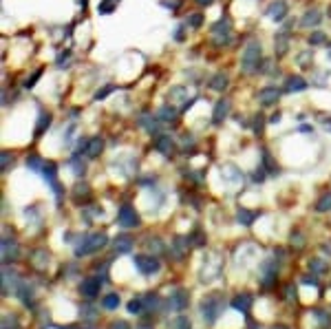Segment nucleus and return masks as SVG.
I'll return each mask as SVG.
<instances>
[{"instance_id": "nucleus-1", "label": "nucleus", "mask_w": 331, "mask_h": 329, "mask_svg": "<svg viewBox=\"0 0 331 329\" xmlns=\"http://www.w3.org/2000/svg\"><path fill=\"white\" fill-rule=\"evenodd\" d=\"M261 66H263V46L256 38H250L241 56V69L245 75H254V73H261Z\"/></svg>"}, {"instance_id": "nucleus-2", "label": "nucleus", "mask_w": 331, "mask_h": 329, "mask_svg": "<svg viewBox=\"0 0 331 329\" xmlns=\"http://www.w3.org/2000/svg\"><path fill=\"white\" fill-rule=\"evenodd\" d=\"M106 243H108V237H106L104 232L84 234V237L77 241V245H75V257H86V254H93V252L102 250Z\"/></svg>"}, {"instance_id": "nucleus-3", "label": "nucleus", "mask_w": 331, "mask_h": 329, "mask_svg": "<svg viewBox=\"0 0 331 329\" xmlns=\"http://www.w3.org/2000/svg\"><path fill=\"white\" fill-rule=\"evenodd\" d=\"M210 40L214 46H225L232 40V20L228 16H223L221 20H216L210 29Z\"/></svg>"}, {"instance_id": "nucleus-4", "label": "nucleus", "mask_w": 331, "mask_h": 329, "mask_svg": "<svg viewBox=\"0 0 331 329\" xmlns=\"http://www.w3.org/2000/svg\"><path fill=\"white\" fill-rule=\"evenodd\" d=\"M40 172H42V179L51 186V190L56 192V204L60 206V204H62L64 188L60 186V181H58V164H53V162H44V166H42V170H40Z\"/></svg>"}, {"instance_id": "nucleus-5", "label": "nucleus", "mask_w": 331, "mask_h": 329, "mask_svg": "<svg viewBox=\"0 0 331 329\" xmlns=\"http://www.w3.org/2000/svg\"><path fill=\"white\" fill-rule=\"evenodd\" d=\"M221 312H223V303H221V296H218V294H212V296L201 300V314L208 323H214Z\"/></svg>"}, {"instance_id": "nucleus-6", "label": "nucleus", "mask_w": 331, "mask_h": 329, "mask_svg": "<svg viewBox=\"0 0 331 329\" xmlns=\"http://www.w3.org/2000/svg\"><path fill=\"white\" fill-rule=\"evenodd\" d=\"M289 13V5L285 3V0H274V3L267 5V9H265V18L271 20V22H283L285 18H287Z\"/></svg>"}, {"instance_id": "nucleus-7", "label": "nucleus", "mask_w": 331, "mask_h": 329, "mask_svg": "<svg viewBox=\"0 0 331 329\" xmlns=\"http://www.w3.org/2000/svg\"><path fill=\"white\" fill-rule=\"evenodd\" d=\"M117 223L122 227H137L139 223H142V219H139V214L135 212V208L124 204L122 208H119V212H117Z\"/></svg>"}, {"instance_id": "nucleus-8", "label": "nucleus", "mask_w": 331, "mask_h": 329, "mask_svg": "<svg viewBox=\"0 0 331 329\" xmlns=\"http://www.w3.org/2000/svg\"><path fill=\"white\" fill-rule=\"evenodd\" d=\"M283 89H278V86H263L261 91H258V95H256V99L261 102V106H265V109H269V106H274L278 99H281V95H283Z\"/></svg>"}, {"instance_id": "nucleus-9", "label": "nucleus", "mask_w": 331, "mask_h": 329, "mask_svg": "<svg viewBox=\"0 0 331 329\" xmlns=\"http://www.w3.org/2000/svg\"><path fill=\"white\" fill-rule=\"evenodd\" d=\"M289 42H291V36H289V24H287L283 31H278L276 36H274V49H276V56H278V58H285V56H287Z\"/></svg>"}, {"instance_id": "nucleus-10", "label": "nucleus", "mask_w": 331, "mask_h": 329, "mask_svg": "<svg viewBox=\"0 0 331 329\" xmlns=\"http://www.w3.org/2000/svg\"><path fill=\"white\" fill-rule=\"evenodd\" d=\"M230 109H232L230 99H225V97L218 99V102L214 104V111H212V124H214V126H221V124L225 122V117L230 115Z\"/></svg>"}, {"instance_id": "nucleus-11", "label": "nucleus", "mask_w": 331, "mask_h": 329, "mask_svg": "<svg viewBox=\"0 0 331 329\" xmlns=\"http://www.w3.org/2000/svg\"><path fill=\"white\" fill-rule=\"evenodd\" d=\"M135 265L142 274H155L159 272V261L152 257H146V254H137L135 257Z\"/></svg>"}, {"instance_id": "nucleus-12", "label": "nucleus", "mask_w": 331, "mask_h": 329, "mask_svg": "<svg viewBox=\"0 0 331 329\" xmlns=\"http://www.w3.org/2000/svg\"><path fill=\"white\" fill-rule=\"evenodd\" d=\"M322 22V11L318 9V7H311V9H307L302 13V18H300V27H305V29H311V27H318Z\"/></svg>"}, {"instance_id": "nucleus-13", "label": "nucleus", "mask_w": 331, "mask_h": 329, "mask_svg": "<svg viewBox=\"0 0 331 329\" xmlns=\"http://www.w3.org/2000/svg\"><path fill=\"white\" fill-rule=\"evenodd\" d=\"M307 80H305L302 75H289L287 80H285V86L283 91L285 93H302L305 89H307Z\"/></svg>"}, {"instance_id": "nucleus-14", "label": "nucleus", "mask_w": 331, "mask_h": 329, "mask_svg": "<svg viewBox=\"0 0 331 329\" xmlns=\"http://www.w3.org/2000/svg\"><path fill=\"white\" fill-rule=\"evenodd\" d=\"M228 84H230V78H228V73H214L210 80H208V89L210 91H216V93H221L228 89Z\"/></svg>"}, {"instance_id": "nucleus-15", "label": "nucleus", "mask_w": 331, "mask_h": 329, "mask_svg": "<svg viewBox=\"0 0 331 329\" xmlns=\"http://www.w3.org/2000/svg\"><path fill=\"white\" fill-rule=\"evenodd\" d=\"M51 126V113L49 111H40L38 113V122H36V131H33V137H42Z\"/></svg>"}, {"instance_id": "nucleus-16", "label": "nucleus", "mask_w": 331, "mask_h": 329, "mask_svg": "<svg viewBox=\"0 0 331 329\" xmlns=\"http://www.w3.org/2000/svg\"><path fill=\"white\" fill-rule=\"evenodd\" d=\"M155 148L161 153L163 157H172L175 155V148H177V144H175V139L172 137H157V142H155Z\"/></svg>"}, {"instance_id": "nucleus-17", "label": "nucleus", "mask_w": 331, "mask_h": 329, "mask_svg": "<svg viewBox=\"0 0 331 329\" xmlns=\"http://www.w3.org/2000/svg\"><path fill=\"white\" fill-rule=\"evenodd\" d=\"M79 292H82L84 296H89V298H95L97 292H99V279H86V281H82Z\"/></svg>"}, {"instance_id": "nucleus-18", "label": "nucleus", "mask_w": 331, "mask_h": 329, "mask_svg": "<svg viewBox=\"0 0 331 329\" xmlns=\"http://www.w3.org/2000/svg\"><path fill=\"white\" fill-rule=\"evenodd\" d=\"M276 263H271V261H267V263H263L261 265V279H263V285L267 287V285H271V281L276 279Z\"/></svg>"}, {"instance_id": "nucleus-19", "label": "nucleus", "mask_w": 331, "mask_h": 329, "mask_svg": "<svg viewBox=\"0 0 331 329\" xmlns=\"http://www.w3.org/2000/svg\"><path fill=\"white\" fill-rule=\"evenodd\" d=\"M113 245H115L117 254H126V252L132 250V239L128 234H119V237H115V241H113Z\"/></svg>"}, {"instance_id": "nucleus-20", "label": "nucleus", "mask_w": 331, "mask_h": 329, "mask_svg": "<svg viewBox=\"0 0 331 329\" xmlns=\"http://www.w3.org/2000/svg\"><path fill=\"white\" fill-rule=\"evenodd\" d=\"M18 259V247L16 243H9L7 239H3V263H11V261H16Z\"/></svg>"}, {"instance_id": "nucleus-21", "label": "nucleus", "mask_w": 331, "mask_h": 329, "mask_svg": "<svg viewBox=\"0 0 331 329\" xmlns=\"http://www.w3.org/2000/svg\"><path fill=\"white\" fill-rule=\"evenodd\" d=\"M102 150H104V139H102V137H93L91 142H89V148H86V157H89V159H95Z\"/></svg>"}, {"instance_id": "nucleus-22", "label": "nucleus", "mask_w": 331, "mask_h": 329, "mask_svg": "<svg viewBox=\"0 0 331 329\" xmlns=\"http://www.w3.org/2000/svg\"><path fill=\"white\" fill-rule=\"evenodd\" d=\"M232 307L238 310V312H243V314H247L250 307H252V296L250 294H241V296H236L234 300H232Z\"/></svg>"}, {"instance_id": "nucleus-23", "label": "nucleus", "mask_w": 331, "mask_h": 329, "mask_svg": "<svg viewBox=\"0 0 331 329\" xmlns=\"http://www.w3.org/2000/svg\"><path fill=\"white\" fill-rule=\"evenodd\" d=\"M177 115H179V111L175 109V106H168V104H166V106H161V109L157 111V117L161 119L163 124H166V122H175V119H177Z\"/></svg>"}, {"instance_id": "nucleus-24", "label": "nucleus", "mask_w": 331, "mask_h": 329, "mask_svg": "<svg viewBox=\"0 0 331 329\" xmlns=\"http://www.w3.org/2000/svg\"><path fill=\"white\" fill-rule=\"evenodd\" d=\"M261 212H254V210H245V208H238V212H236V221L238 223H243V225H252L254 223V219L258 217Z\"/></svg>"}, {"instance_id": "nucleus-25", "label": "nucleus", "mask_w": 331, "mask_h": 329, "mask_svg": "<svg viewBox=\"0 0 331 329\" xmlns=\"http://www.w3.org/2000/svg\"><path fill=\"white\" fill-rule=\"evenodd\" d=\"M172 300H175V303H170V307H175V310H181V307L188 305V292H183V290L175 292V296H172Z\"/></svg>"}, {"instance_id": "nucleus-26", "label": "nucleus", "mask_w": 331, "mask_h": 329, "mask_svg": "<svg viewBox=\"0 0 331 329\" xmlns=\"http://www.w3.org/2000/svg\"><path fill=\"white\" fill-rule=\"evenodd\" d=\"M327 210H331V192H327V194H322L320 199H318V204H316V212H327Z\"/></svg>"}, {"instance_id": "nucleus-27", "label": "nucleus", "mask_w": 331, "mask_h": 329, "mask_svg": "<svg viewBox=\"0 0 331 329\" xmlns=\"http://www.w3.org/2000/svg\"><path fill=\"white\" fill-rule=\"evenodd\" d=\"M307 42L311 46H320V44H327V33H322V31H316V33H311V36L307 38Z\"/></svg>"}, {"instance_id": "nucleus-28", "label": "nucleus", "mask_w": 331, "mask_h": 329, "mask_svg": "<svg viewBox=\"0 0 331 329\" xmlns=\"http://www.w3.org/2000/svg\"><path fill=\"white\" fill-rule=\"evenodd\" d=\"M73 133H75V122H69L66 124V129L62 133V139H64V146H71L75 139H73Z\"/></svg>"}, {"instance_id": "nucleus-29", "label": "nucleus", "mask_w": 331, "mask_h": 329, "mask_svg": "<svg viewBox=\"0 0 331 329\" xmlns=\"http://www.w3.org/2000/svg\"><path fill=\"white\" fill-rule=\"evenodd\" d=\"M263 126H265V117H263V113H256V115L252 117V131H254L256 135H261V133H263Z\"/></svg>"}, {"instance_id": "nucleus-30", "label": "nucleus", "mask_w": 331, "mask_h": 329, "mask_svg": "<svg viewBox=\"0 0 331 329\" xmlns=\"http://www.w3.org/2000/svg\"><path fill=\"white\" fill-rule=\"evenodd\" d=\"M261 73H263V75H276V73H278V66L274 64V60H263Z\"/></svg>"}, {"instance_id": "nucleus-31", "label": "nucleus", "mask_w": 331, "mask_h": 329, "mask_svg": "<svg viewBox=\"0 0 331 329\" xmlns=\"http://www.w3.org/2000/svg\"><path fill=\"white\" fill-rule=\"evenodd\" d=\"M89 137H77L75 139V155H86V148H89Z\"/></svg>"}, {"instance_id": "nucleus-32", "label": "nucleus", "mask_w": 331, "mask_h": 329, "mask_svg": "<svg viewBox=\"0 0 331 329\" xmlns=\"http://www.w3.org/2000/svg\"><path fill=\"white\" fill-rule=\"evenodd\" d=\"M117 305H119V296H117V294H108V296L102 300V307H104V310H115Z\"/></svg>"}, {"instance_id": "nucleus-33", "label": "nucleus", "mask_w": 331, "mask_h": 329, "mask_svg": "<svg viewBox=\"0 0 331 329\" xmlns=\"http://www.w3.org/2000/svg\"><path fill=\"white\" fill-rule=\"evenodd\" d=\"M115 89H117V86H113V84H106V86H102V89H99V91H95V95H93V99H95V102H97V99H104V97H108V95H111V93L115 91Z\"/></svg>"}, {"instance_id": "nucleus-34", "label": "nucleus", "mask_w": 331, "mask_h": 329, "mask_svg": "<svg viewBox=\"0 0 331 329\" xmlns=\"http://www.w3.org/2000/svg\"><path fill=\"white\" fill-rule=\"evenodd\" d=\"M261 153H263V166H265V170H267L269 174H271V172H276V164H274V159L269 157V153L265 150V148H263Z\"/></svg>"}, {"instance_id": "nucleus-35", "label": "nucleus", "mask_w": 331, "mask_h": 329, "mask_svg": "<svg viewBox=\"0 0 331 329\" xmlns=\"http://www.w3.org/2000/svg\"><path fill=\"white\" fill-rule=\"evenodd\" d=\"M26 166H29L31 170H42L44 159H40L38 155H31V157H26Z\"/></svg>"}, {"instance_id": "nucleus-36", "label": "nucleus", "mask_w": 331, "mask_h": 329, "mask_svg": "<svg viewBox=\"0 0 331 329\" xmlns=\"http://www.w3.org/2000/svg\"><path fill=\"white\" fill-rule=\"evenodd\" d=\"M185 24L192 27V29H199V27L203 24V16H201V13H192V16L185 20Z\"/></svg>"}, {"instance_id": "nucleus-37", "label": "nucleus", "mask_w": 331, "mask_h": 329, "mask_svg": "<svg viewBox=\"0 0 331 329\" xmlns=\"http://www.w3.org/2000/svg\"><path fill=\"white\" fill-rule=\"evenodd\" d=\"M170 327H172V329H190V320L185 318V316H179V318L172 320Z\"/></svg>"}, {"instance_id": "nucleus-38", "label": "nucleus", "mask_w": 331, "mask_h": 329, "mask_svg": "<svg viewBox=\"0 0 331 329\" xmlns=\"http://www.w3.org/2000/svg\"><path fill=\"white\" fill-rule=\"evenodd\" d=\"M183 243H188V241H185L183 237H177V239H175V254H177V257H181V254L185 252Z\"/></svg>"}, {"instance_id": "nucleus-39", "label": "nucleus", "mask_w": 331, "mask_h": 329, "mask_svg": "<svg viewBox=\"0 0 331 329\" xmlns=\"http://www.w3.org/2000/svg\"><path fill=\"white\" fill-rule=\"evenodd\" d=\"M40 75H42V69H38L29 80H26V82H24V89H26V91H31V89H33V84L38 82V78H40Z\"/></svg>"}, {"instance_id": "nucleus-40", "label": "nucleus", "mask_w": 331, "mask_h": 329, "mask_svg": "<svg viewBox=\"0 0 331 329\" xmlns=\"http://www.w3.org/2000/svg\"><path fill=\"white\" fill-rule=\"evenodd\" d=\"M265 174H267V170H265V168H258V170L252 172V181L261 184V181H265Z\"/></svg>"}, {"instance_id": "nucleus-41", "label": "nucleus", "mask_w": 331, "mask_h": 329, "mask_svg": "<svg viewBox=\"0 0 331 329\" xmlns=\"http://www.w3.org/2000/svg\"><path fill=\"white\" fill-rule=\"evenodd\" d=\"M161 7H166V9H170V11H175V9H179V5H181V0H161L159 3Z\"/></svg>"}, {"instance_id": "nucleus-42", "label": "nucleus", "mask_w": 331, "mask_h": 329, "mask_svg": "<svg viewBox=\"0 0 331 329\" xmlns=\"http://www.w3.org/2000/svg\"><path fill=\"white\" fill-rule=\"evenodd\" d=\"M142 305H144V303H142V300H139V298H132L130 303H128V312H130V314L142 312Z\"/></svg>"}, {"instance_id": "nucleus-43", "label": "nucleus", "mask_w": 331, "mask_h": 329, "mask_svg": "<svg viewBox=\"0 0 331 329\" xmlns=\"http://www.w3.org/2000/svg\"><path fill=\"white\" fill-rule=\"evenodd\" d=\"M69 56H71V51H60L58 58H56V66H64L66 60H69Z\"/></svg>"}, {"instance_id": "nucleus-44", "label": "nucleus", "mask_w": 331, "mask_h": 329, "mask_svg": "<svg viewBox=\"0 0 331 329\" xmlns=\"http://www.w3.org/2000/svg\"><path fill=\"white\" fill-rule=\"evenodd\" d=\"M311 60H314V53H311V51H302V56L298 58V64H309Z\"/></svg>"}, {"instance_id": "nucleus-45", "label": "nucleus", "mask_w": 331, "mask_h": 329, "mask_svg": "<svg viewBox=\"0 0 331 329\" xmlns=\"http://www.w3.org/2000/svg\"><path fill=\"white\" fill-rule=\"evenodd\" d=\"M183 33H185V24H179L175 29V40H177V42H183V40H185Z\"/></svg>"}, {"instance_id": "nucleus-46", "label": "nucleus", "mask_w": 331, "mask_h": 329, "mask_svg": "<svg viewBox=\"0 0 331 329\" xmlns=\"http://www.w3.org/2000/svg\"><path fill=\"white\" fill-rule=\"evenodd\" d=\"M320 124H322V129L331 133V115H320Z\"/></svg>"}, {"instance_id": "nucleus-47", "label": "nucleus", "mask_w": 331, "mask_h": 329, "mask_svg": "<svg viewBox=\"0 0 331 329\" xmlns=\"http://www.w3.org/2000/svg\"><path fill=\"white\" fill-rule=\"evenodd\" d=\"M11 164H13L11 155H9V153H3V172H7V168H9Z\"/></svg>"}, {"instance_id": "nucleus-48", "label": "nucleus", "mask_w": 331, "mask_h": 329, "mask_svg": "<svg viewBox=\"0 0 331 329\" xmlns=\"http://www.w3.org/2000/svg\"><path fill=\"white\" fill-rule=\"evenodd\" d=\"M311 270H314L316 274H320V272L324 270V267H322V261H320V259H314V261H311Z\"/></svg>"}, {"instance_id": "nucleus-49", "label": "nucleus", "mask_w": 331, "mask_h": 329, "mask_svg": "<svg viewBox=\"0 0 331 329\" xmlns=\"http://www.w3.org/2000/svg\"><path fill=\"white\" fill-rule=\"evenodd\" d=\"M195 3H197L199 7H210L212 3H214V0H195Z\"/></svg>"}, {"instance_id": "nucleus-50", "label": "nucleus", "mask_w": 331, "mask_h": 329, "mask_svg": "<svg viewBox=\"0 0 331 329\" xmlns=\"http://www.w3.org/2000/svg\"><path fill=\"white\" fill-rule=\"evenodd\" d=\"M113 329H128V325H126V323H117V325H113Z\"/></svg>"}, {"instance_id": "nucleus-51", "label": "nucleus", "mask_w": 331, "mask_h": 329, "mask_svg": "<svg viewBox=\"0 0 331 329\" xmlns=\"http://www.w3.org/2000/svg\"><path fill=\"white\" fill-rule=\"evenodd\" d=\"M274 329H287V327H285V325H278V327H274Z\"/></svg>"}, {"instance_id": "nucleus-52", "label": "nucleus", "mask_w": 331, "mask_h": 329, "mask_svg": "<svg viewBox=\"0 0 331 329\" xmlns=\"http://www.w3.org/2000/svg\"><path fill=\"white\" fill-rule=\"evenodd\" d=\"M137 329H150V327H137Z\"/></svg>"}, {"instance_id": "nucleus-53", "label": "nucleus", "mask_w": 331, "mask_h": 329, "mask_svg": "<svg viewBox=\"0 0 331 329\" xmlns=\"http://www.w3.org/2000/svg\"><path fill=\"white\" fill-rule=\"evenodd\" d=\"M329 53H331V44H329Z\"/></svg>"}, {"instance_id": "nucleus-54", "label": "nucleus", "mask_w": 331, "mask_h": 329, "mask_svg": "<svg viewBox=\"0 0 331 329\" xmlns=\"http://www.w3.org/2000/svg\"><path fill=\"white\" fill-rule=\"evenodd\" d=\"M66 329H73V327H66Z\"/></svg>"}]
</instances>
